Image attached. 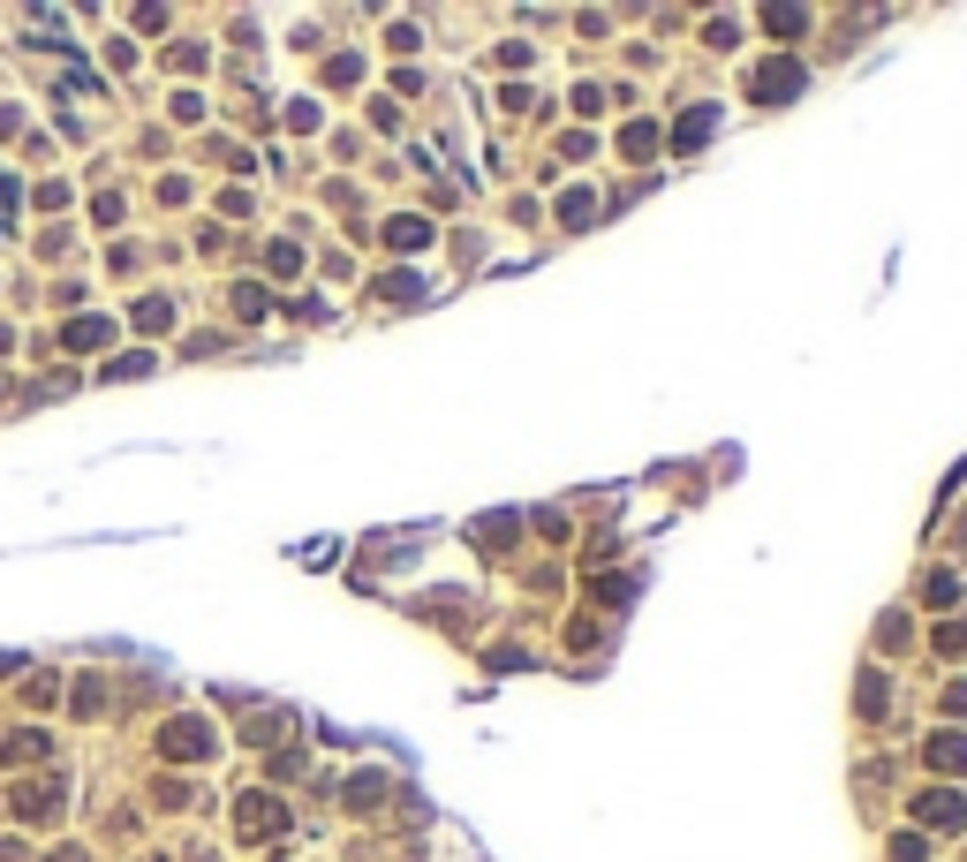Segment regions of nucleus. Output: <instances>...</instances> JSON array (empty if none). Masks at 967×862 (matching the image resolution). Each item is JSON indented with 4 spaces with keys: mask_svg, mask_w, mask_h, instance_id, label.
<instances>
[{
    "mask_svg": "<svg viewBox=\"0 0 967 862\" xmlns=\"http://www.w3.org/2000/svg\"><path fill=\"white\" fill-rule=\"evenodd\" d=\"M159 749H167V757H204V749H212V734H204L197 719H182V726H167V742H159Z\"/></svg>",
    "mask_w": 967,
    "mask_h": 862,
    "instance_id": "nucleus-1",
    "label": "nucleus"
},
{
    "mask_svg": "<svg viewBox=\"0 0 967 862\" xmlns=\"http://www.w3.org/2000/svg\"><path fill=\"white\" fill-rule=\"evenodd\" d=\"M61 341H68V348H106V341H114V326H106V318H76Z\"/></svg>",
    "mask_w": 967,
    "mask_h": 862,
    "instance_id": "nucleus-2",
    "label": "nucleus"
},
{
    "mask_svg": "<svg viewBox=\"0 0 967 862\" xmlns=\"http://www.w3.org/2000/svg\"><path fill=\"white\" fill-rule=\"evenodd\" d=\"M242 825H250V832H280V802L250 794V802H242Z\"/></svg>",
    "mask_w": 967,
    "mask_h": 862,
    "instance_id": "nucleus-3",
    "label": "nucleus"
},
{
    "mask_svg": "<svg viewBox=\"0 0 967 862\" xmlns=\"http://www.w3.org/2000/svg\"><path fill=\"white\" fill-rule=\"evenodd\" d=\"M53 862H84V855H76V847H61V855H53Z\"/></svg>",
    "mask_w": 967,
    "mask_h": 862,
    "instance_id": "nucleus-4",
    "label": "nucleus"
}]
</instances>
